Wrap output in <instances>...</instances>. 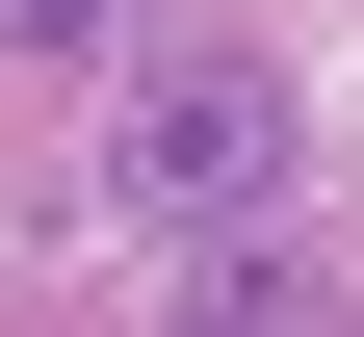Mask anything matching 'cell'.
Segmentation results:
<instances>
[{
	"label": "cell",
	"mask_w": 364,
	"mask_h": 337,
	"mask_svg": "<svg viewBox=\"0 0 364 337\" xmlns=\"http://www.w3.org/2000/svg\"><path fill=\"white\" fill-rule=\"evenodd\" d=\"M0 53H26V78H53V53H105V0H0Z\"/></svg>",
	"instance_id": "7a4b0ae2"
},
{
	"label": "cell",
	"mask_w": 364,
	"mask_h": 337,
	"mask_svg": "<svg viewBox=\"0 0 364 337\" xmlns=\"http://www.w3.org/2000/svg\"><path fill=\"white\" fill-rule=\"evenodd\" d=\"M287 182H312V104H287L260 53H156V78H130V130H105V208L156 233V260H208V233H260Z\"/></svg>",
	"instance_id": "6da1fadb"
}]
</instances>
